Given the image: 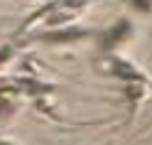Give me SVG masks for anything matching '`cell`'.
I'll return each mask as SVG.
<instances>
[{
	"mask_svg": "<svg viewBox=\"0 0 152 145\" xmlns=\"http://www.w3.org/2000/svg\"><path fill=\"white\" fill-rule=\"evenodd\" d=\"M132 5H135V7H140V10H150V7H152V3H150V0H132Z\"/></svg>",
	"mask_w": 152,
	"mask_h": 145,
	"instance_id": "7a4b0ae2",
	"label": "cell"
},
{
	"mask_svg": "<svg viewBox=\"0 0 152 145\" xmlns=\"http://www.w3.org/2000/svg\"><path fill=\"white\" fill-rule=\"evenodd\" d=\"M125 32H128V25H125V22H123V25L118 27V30H113V32H110V35L106 37V44L110 47L113 42H118V40H120V35H125Z\"/></svg>",
	"mask_w": 152,
	"mask_h": 145,
	"instance_id": "6da1fadb",
	"label": "cell"
}]
</instances>
